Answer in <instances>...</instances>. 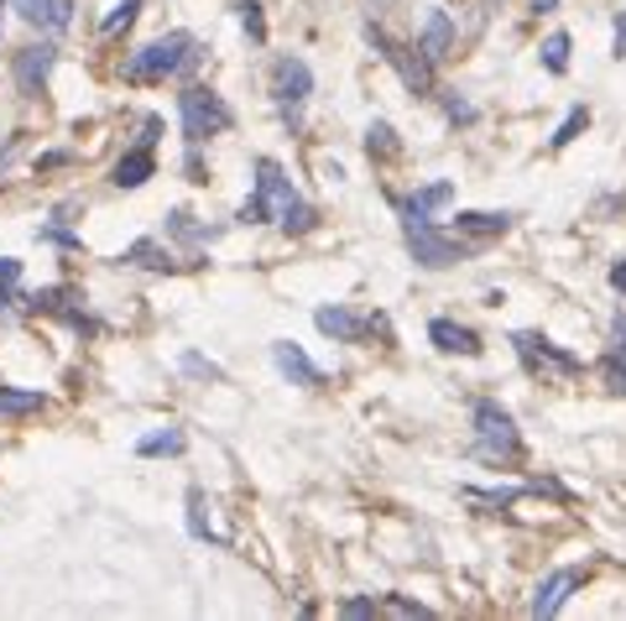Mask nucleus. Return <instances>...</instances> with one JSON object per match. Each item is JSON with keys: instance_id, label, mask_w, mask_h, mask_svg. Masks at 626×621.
Instances as JSON below:
<instances>
[{"instance_id": "obj_2", "label": "nucleus", "mask_w": 626, "mask_h": 621, "mask_svg": "<svg viewBox=\"0 0 626 621\" xmlns=\"http://www.w3.org/2000/svg\"><path fill=\"white\" fill-rule=\"evenodd\" d=\"M203 52L199 42L188 32H168V37H157V42H147V48H136L131 58H126V79L131 84H162V79H172V73H183L193 69Z\"/></svg>"}, {"instance_id": "obj_39", "label": "nucleus", "mask_w": 626, "mask_h": 621, "mask_svg": "<svg viewBox=\"0 0 626 621\" xmlns=\"http://www.w3.org/2000/svg\"><path fill=\"white\" fill-rule=\"evenodd\" d=\"M157 131H162V121H157V116H147V121H141V147H152Z\"/></svg>"}, {"instance_id": "obj_26", "label": "nucleus", "mask_w": 626, "mask_h": 621, "mask_svg": "<svg viewBox=\"0 0 626 621\" xmlns=\"http://www.w3.org/2000/svg\"><path fill=\"white\" fill-rule=\"evenodd\" d=\"M585 126H590V110H585V104H575V110H569V116L559 121V131H554V141H548V147H554V152H564V147H569V141H575Z\"/></svg>"}, {"instance_id": "obj_3", "label": "nucleus", "mask_w": 626, "mask_h": 621, "mask_svg": "<svg viewBox=\"0 0 626 621\" xmlns=\"http://www.w3.org/2000/svg\"><path fill=\"white\" fill-rule=\"evenodd\" d=\"M470 423H475V454H480V460H496V465H501V460H507V465L523 460V433H517V423H511V413L501 402L480 398Z\"/></svg>"}, {"instance_id": "obj_9", "label": "nucleus", "mask_w": 626, "mask_h": 621, "mask_svg": "<svg viewBox=\"0 0 626 621\" xmlns=\"http://www.w3.org/2000/svg\"><path fill=\"white\" fill-rule=\"evenodd\" d=\"M308 94H314V69L304 58H277L271 63V100L282 104V116H292Z\"/></svg>"}, {"instance_id": "obj_31", "label": "nucleus", "mask_w": 626, "mask_h": 621, "mask_svg": "<svg viewBox=\"0 0 626 621\" xmlns=\"http://www.w3.org/2000/svg\"><path fill=\"white\" fill-rule=\"evenodd\" d=\"M444 116H449L455 126H475V104H470V100H459L455 89H444Z\"/></svg>"}, {"instance_id": "obj_1", "label": "nucleus", "mask_w": 626, "mask_h": 621, "mask_svg": "<svg viewBox=\"0 0 626 621\" xmlns=\"http://www.w3.org/2000/svg\"><path fill=\"white\" fill-rule=\"evenodd\" d=\"M236 220L240 224L271 220V224H282L288 236H304V230H314V224H319V214H314V204H308L304 193L292 189V178L282 173V162L256 157V189H251V199L240 204Z\"/></svg>"}, {"instance_id": "obj_17", "label": "nucleus", "mask_w": 626, "mask_h": 621, "mask_svg": "<svg viewBox=\"0 0 626 621\" xmlns=\"http://www.w3.org/2000/svg\"><path fill=\"white\" fill-rule=\"evenodd\" d=\"M147 178H157V157H152V147H136V152H126L116 162L110 183H116V189H141Z\"/></svg>"}, {"instance_id": "obj_33", "label": "nucleus", "mask_w": 626, "mask_h": 621, "mask_svg": "<svg viewBox=\"0 0 626 621\" xmlns=\"http://www.w3.org/2000/svg\"><path fill=\"white\" fill-rule=\"evenodd\" d=\"M376 611H381V605H376V601H345V605H339V617H356V621L376 617Z\"/></svg>"}, {"instance_id": "obj_38", "label": "nucleus", "mask_w": 626, "mask_h": 621, "mask_svg": "<svg viewBox=\"0 0 626 621\" xmlns=\"http://www.w3.org/2000/svg\"><path fill=\"white\" fill-rule=\"evenodd\" d=\"M21 277V261L17 257H0V282H17Z\"/></svg>"}, {"instance_id": "obj_16", "label": "nucleus", "mask_w": 626, "mask_h": 621, "mask_svg": "<svg viewBox=\"0 0 626 621\" xmlns=\"http://www.w3.org/2000/svg\"><path fill=\"white\" fill-rule=\"evenodd\" d=\"M21 21L32 27H52V32H68L73 27V0H17Z\"/></svg>"}, {"instance_id": "obj_22", "label": "nucleus", "mask_w": 626, "mask_h": 621, "mask_svg": "<svg viewBox=\"0 0 626 621\" xmlns=\"http://www.w3.org/2000/svg\"><path fill=\"white\" fill-rule=\"evenodd\" d=\"M168 230L178 236V241H188V246H203V241H215V236H220L215 224H193V214H183V209H172V214H168Z\"/></svg>"}, {"instance_id": "obj_40", "label": "nucleus", "mask_w": 626, "mask_h": 621, "mask_svg": "<svg viewBox=\"0 0 626 621\" xmlns=\"http://www.w3.org/2000/svg\"><path fill=\"white\" fill-rule=\"evenodd\" d=\"M610 288H616V293L626 298V257L616 261V267H610Z\"/></svg>"}, {"instance_id": "obj_42", "label": "nucleus", "mask_w": 626, "mask_h": 621, "mask_svg": "<svg viewBox=\"0 0 626 621\" xmlns=\"http://www.w3.org/2000/svg\"><path fill=\"white\" fill-rule=\"evenodd\" d=\"M554 6H559V0H527V11H538V17L543 11H554Z\"/></svg>"}, {"instance_id": "obj_24", "label": "nucleus", "mask_w": 626, "mask_h": 621, "mask_svg": "<svg viewBox=\"0 0 626 621\" xmlns=\"http://www.w3.org/2000/svg\"><path fill=\"white\" fill-rule=\"evenodd\" d=\"M538 58H543V69H548V73H569V32L548 37V42L538 48Z\"/></svg>"}, {"instance_id": "obj_36", "label": "nucleus", "mask_w": 626, "mask_h": 621, "mask_svg": "<svg viewBox=\"0 0 626 621\" xmlns=\"http://www.w3.org/2000/svg\"><path fill=\"white\" fill-rule=\"evenodd\" d=\"M37 241H52V246H68V251H73L79 236H68V230H37Z\"/></svg>"}, {"instance_id": "obj_43", "label": "nucleus", "mask_w": 626, "mask_h": 621, "mask_svg": "<svg viewBox=\"0 0 626 621\" xmlns=\"http://www.w3.org/2000/svg\"><path fill=\"white\" fill-rule=\"evenodd\" d=\"M6 6H11V0H0V17H6Z\"/></svg>"}, {"instance_id": "obj_29", "label": "nucleus", "mask_w": 626, "mask_h": 621, "mask_svg": "<svg viewBox=\"0 0 626 621\" xmlns=\"http://www.w3.org/2000/svg\"><path fill=\"white\" fill-rule=\"evenodd\" d=\"M178 365H183L188 377H203V381H225V371H220V365H215V361H203L199 350H183V361H178Z\"/></svg>"}, {"instance_id": "obj_20", "label": "nucleus", "mask_w": 626, "mask_h": 621, "mask_svg": "<svg viewBox=\"0 0 626 621\" xmlns=\"http://www.w3.org/2000/svg\"><path fill=\"white\" fill-rule=\"evenodd\" d=\"M48 398L42 392H21V387H0V418H27V413H42Z\"/></svg>"}, {"instance_id": "obj_28", "label": "nucleus", "mask_w": 626, "mask_h": 621, "mask_svg": "<svg viewBox=\"0 0 626 621\" xmlns=\"http://www.w3.org/2000/svg\"><path fill=\"white\" fill-rule=\"evenodd\" d=\"M188 528H193V538H215V543H225V538L203 522V491H188Z\"/></svg>"}, {"instance_id": "obj_6", "label": "nucleus", "mask_w": 626, "mask_h": 621, "mask_svg": "<svg viewBox=\"0 0 626 621\" xmlns=\"http://www.w3.org/2000/svg\"><path fill=\"white\" fill-rule=\"evenodd\" d=\"M403 236H407V251H413V261L418 267H455V261H465V257H475L480 251V241H449V236H439L434 224H403Z\"/></svg>"}, {"instance_id": "obj_25", "label": "nucleus", "mask_w": 626, "mask_h": 621, "mask_svg": "<svg viewBox=\"0 0 626 621\" xmlns=\"http://www.w3.org/2000/svg\"><path fill=\"white\" fill-rule=\"evenodd\" d=\"M600 381H606V392L626 398V350H606V361H600Z\"/></svg>"}, {"instance_id": "obj_32", "label": "nucleus", "mask_w": 626, "mask_h": 621, "mask_svg": "<svg viewBox=\"0 0 626 621\" xmlns=\"http://www.w3.org/2000/svg\"><path fill=\"white\" fill-rule=\"evenodd\" d=\"M381 611H391V617H428V605L403 601V595H391V601H381Z\"/></svg>"}, {"instance_id": "obj_11", "label": "nucleus", "mask_w": 626, "mask_h": 621, "mask_svg": "<svg viewBox=\"0 0 626 621\" xmlns=\"http://www.w3.org/2000/svg\"><path fill=\"white\" fill-rule=\"evenodd\" d=\"M449 199H455V183H449V178H439V183H428V189H413V193H403V199H391V204H397L403 224H424V220H434V214H439Z\"/></svg>"}, {"instance_id": "obj_19", "label": "nucleus", "mask_w": 626, "mask_h": 621, "mask_svg": "<svg viewBox=\"0 0 626 621\" xmlns=\"http://www.w3.org/2000/svg\"><path fill=\"white\" fill-rule=\"evenodd\" d=\"M120 261H131V267H147V272H178V267H183V261H172L157 241H136Z\"/></svg>"}, {"instance_id": "obj_23", "label": "nucleus", "mask_w": 626, "mask_h": 621, "mask_svg": "<svg viewBox=\"0 0 626 621\" xmlns=\"http://www.w3.org/2000/svg\"><path fill=\"white\" fill-rule=\"evenodd\" d=\"M366 152L371 157H397L403 152V141H397V131H391L387 121H371L366 126Z\"/></svg>"}, {"instance_id": "obj_18", "label": "nucleus", "mask_w": 626, "mask_h": 621, "mask_svg": "<svg viewBox=\"0 0 626 621\" xmlns=\"http://www.w3.org/2000/svg\"><path fill=\"white\" fill-rule=\"evenodd\" d=\"M455 230H459V236H470V241H491V236H507V230H511V214H507V209H501V214L465 209V214H455Z\"/></svg>"}, {"instance_id": "obj_5", "label": "nucleus", "mask_w": 626, "mask_h": 621, "mask_svg": "<svg viewBox=\"0 0 626 621\" xmlns=\"http://www.w3.org/2000/svg\"><path fill=\"white\" fill-rule=\"evenodd\" d=\"M366 42H371V48L381 52V58H387L391 69H397V79L407 84V94H413V100H428V94H439V89H434V63H428V58H424L418 48L397 42V37L381 32L376 21H366Z\"/></svg>"}, {"instance_id": "obj_27", "label": "nucleus", "mask_w": 626, "mask_h": 621, "mask_svg": "<svg viewBox=\"0 0 626 621\" xmlns=\"http://www.w3.org/2000/svg\"><path fill=\"white\" fill-rule=\"evenodd\" d=\"M136 11H141V0H116V11H110V17L100 21V32H105V37H116L120 27H131V21H136Z\"/></svg>"}, {"instance_id": "obj_8", "label": "nucleus", "mask_w": 626, "mask_h": 621, "mask_svg": "<svg viewBox=\"0 0 626 621\" xmlns=\"http://www.w3.org/2000/svg\"><path fill=\"white\" fill-rule=\"evenodd\" d=\"M52 69H58V48H52V42H32V48H21L17 63H11V79H17L21 100H42V84H48Z\"/></svg>"}, {"instance_id": "obj_10", "label": "nucleus", "mask_w": 626, "mask_h": 621, "mask_svg": "<svg viewBox=\"0 0 626 621\" xmlns=\"http://www.w3.org/2000/svg\"><path fill=\"white\" fill-rule=\"evenodd\" d=\"M314 324L329 334V340H339V345H360V340H371L376 329H387L381 319H366V313H350V309H319L314 313Z\"/></svg>"}, {"instance_id": "obj_14", "label": "nucleus", "mask_w": 626, "mask_h": 621, "mask_svg": "<svg viewBox=\"0 0 626 621\" xmlns=\"http://www.w3.org/2000/svg\"><path fill=\"white\" fill-rule=\"evenodd\" d=\"M271 361H277V371H282L292 387H319V381H324V371L308 361V355L292 345V340H277V345H271Z\"/></svg>"}, {"instance_id": "obj_30", "label": "nucleus", "mask_w": 626, "mask_h": 621, "mask_svg": "<svg viewBox=\"0 0 626 621\" xmlns=\"http://www.w3.org/2000/svg\"><path fill=\"white\" fill-rule=\"evenodd\" d=\"M236 17H240V27H246L256 42H267V21H261V6H256V0H240Z\"/></svg>"}, {"instance_id": "obj_41", "label": "nucleus", "mask_w": 626, "mask_h": 621, "mask_svg": "<svg viewBox=\"0 0 626 621\" xmlns=\"http://www.w3.org/2000/svg\"><path fill=\"white\" fill-rule=\"evenodd\" d=\"M610 52H616V58H626V17H616V48H610Z\"/></svg>"}, {"instance_id": "obj_37", "label": "nucleus", "mask_w": 626, "mask_h": 621, "mask_svg": "<svg viewBox=\"0 0 626 621\" xmlns=\"http://www.w3.org/2000/svg\"><path fill=\"white\" fill-rule=\"evenodd\" d=\"M610 350H626V313L610 319Z\"/></svg>"}, {"instance_id": "obj_13", "label": "nucleus", "mask_w": 626, "mask_h": 621, "mask_svg": "<svg viewBox=\"0 0 626 621\" xmlns=\"http://www.w3.org/2000/svg\"><path fill=\"white\" fill-rule=\"evenodd\" d=\"M579 580H585L579 570H554L538 585V595H533V617H559L564 605H569V595L579 590Z\"/></svg>"}, {"instance_id": "obj_21", "label": "nucleus", "mask_w": 626, "mask_h": 621, "mask_svg": "<svg viewBox=\"0 0 626 621\" xmlns=\"http://www.w3.org/2000/svg\"><path fill=\"white\" fill-rule=\"evenodd\" d=\"M183 429H157V433H147L141 444H136V454L141 460H157V454H183Z\"/></svg>"}, {"instance_id": "obj_12", "label": "nucleus", "mask_w": 626, "mask_h": 621, "mask_svg": "<svg viewBox=\"0 0 626 621\" xmlns=\"http://www.w3.org/2000/svg\"><path fill=\"white\" fill-rule=\"evenodd\" d=\"M418 52H424L434 69H439L444 58L455 52V17H449V11H439V6H434V11L424 17V32H418Z\"/></svg>"}, {"instance_id": "obj_15", "label": "nucleus", "mask_w": 626, "mask_h": 621, "mask_svg": "<svg viewBox=\"0 0 626 621\" xmlns=\"http://www.w3.org/2000/svg\"><path fill=\"white\" fill-rule=\"evenodd\" d=\"M428 345H439L444 355H480V334L455 324V319H434L428 324Z\"/></svg>"}, {"instance_id": "obj_35", "label": "nucleus", "mask_w": 626, "mask_h": 621, "mask_svg": "<svg viewBox=\"0 0 626 621\" xmlns=\"http://www.w3.org/2000/svg\"><path fill=\"white\" fill-rule=\"evenodd\" d=\"M73 162V152H42L37 157V173H52V168H68Z\"/></svg>"}, {"instance_id": "obj_44", "label": "nucleus", "mask_w": 626, "mask_h": 621, "mask_svg": "<svg viewBox=\"0 0 626 621\" xmlns=\"http://www.w3.org/2000/svg\"><path fill=\"white\" fill-rule=\"evenodd\" d=\"M371 6H387V0H371Z\"/></svg>"}, {"instance_id": "obj_4", "label": "nucleus", "mask_w": 626, "mask_h": 621, "mask_svg": "<svg viewBox=\"0 0 626 621\" xmlns=\"http://www.w3.org/2000/svg\"><path fill=\"white\" fill-rule=\"evenodd\" d=\"M178 126H183L188 147H203L209 137H220V131H230V126H236V110H230L215 89L193 84V89H183V94H178Z\"/></svg>"}, {"instance_id": "obj_7", "label": "nucleus", "mask_w": 626, "mask_h": 621, "mask_svg": "<svg viewBox=\"0 0 626 621\" xmlns=\"http://www.w3.org/2000/svg\"><path fill=\"white\" fill-rule=\"evenodd\" d=\"M511 345H517V355H523L527 371H543V377H579V371H585L579 355L559 350L554 340H543V334H533V329H517V334H511Z\"/></svg>"}, {"instance_id": "obj_34", "label": "nucleus", "mask_w": 626, "mask_h": 621, "mask_svg": "<svg viewBox=\"0 0 626 621\" xmlns=\"http://www.w3.org/2000/svg\"><path fill=\"white\" fill-rule=\"evenodd\" d=\"M183 173H188V183H209V178H203V162H199V147H188Z\"/></svg>"}]
</instances>
